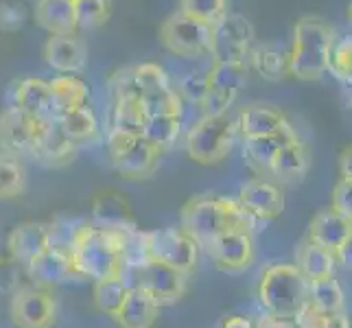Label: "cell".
<instances>
[{"label":"cell","instance_id":"cell-28","mask_svg":"<svg viewBox=\"0 0 352 328\" xmlns=\"http://www.w3.org/2000/svg\"><path fill=\"white\" fill-rule=\"evenodd\" d=\"M350 232H352V219L344 217L335 208H329V210H322L313 217L307 237L315 243H320V245L329 248L335 254L339 243H342Z\"/></svg>","mask_w":352,"mask_h":328},{"label":"cell","instance_id":"cell-7","mask_svg":"<svg viewBox=\"0 0 352 328\" xmlns=\"http://www.w3.org/2000/svg\"><path fill=\"white\" fill-rule=\"evenodd\" d=\"M131 274L133 285L129 287H140L144 294L155 300L157 307H168L175 305L186 294L188 287V276L182 274L173 267H168L155 259L144 256L140 263L129 265L125 270V276ZM123 276V281H125Z\"/></svg>","mask_w":352,"mask_h":328},{"label":"cell","instance_id":"cell-9","mask_svg":"<svg viewBox=\"0 0 352 328\" xmlns=\"http://www.w3.org/2000/svg\"><path fill=\"white\" fill-rule=\"evenodd\" d=\"M144 254L182 274H190L199 259V245L182 228H160L140 232Z\"/></svg>","mask_w":352,"mask_h":328},{"label":"cell","instance_id":"cell-1","mask_svg":"<svg viewBox=\"0 0 352 328\" xmlns=\"http://www.w3.org/2000/svg\"><path fill=\"white\" fill-rule=\"evenodd\" d=\"M138 230L123 232V230L101 228L92 221H81L68 252L77 274L81 278H92V281L114 276L123 278L127 270L129 243Z\"/></svg>","mask_w":352,"mask_h":328},{"label":"cell","instance_id":"cell-54","mask_svg":"<svg viewBox=\"0 0 352 328\" xmlns=\"http://www.w3.org/2000/svg\"><path fill=\"white\" fill-rule=\"evenodd\" d=\"M350 107H352V105H350Z\"/></svg>","mask_w":352,"mask_h":328},{"label":"cell","instance_id":"cell-11","mask_svg":"<svg viewBox=\"0 0 352 328\" xmlns=\"http://www.w3.org/2000/svg\"><path fill=\"white\" fill-rule=\"evenodd\" d=\"M254 40H256V33H254L252 22L239 14H228L217 24H212L208 53L212 55V62L250 64Z\"/></svg>","mask_w":352,"mask_h":328},{"label":"cell","instance_id":"cell-39","mask_svg":"<svg viewBox=\"0 0 352 328\" xmlns=\"http://www.w3.org/2000/svg\"><path fill=\"white\" fill-rule=\"evenodd\" d=\"M179 11L201 22L217 24L228 16V0H179Z\"/></svg>","mask_w":352,"mask_h":328},{"label":"cell","instance_id":"cell-40","mask_svg":"<svg viewBox=\"0 0 352 328\" xmlns=\"http://www.w3.org/2000/svg\"><path fill=\"white\" fill-rule=\"evenodd\" d=\"M175 90L182 96V101L201 105L204 96H206V90H208V70H204V72H190V75L182 77L175 83Z\"/></svg>","mask_w":352,"mask_h":328},{"label":"cell","instance_id":"cell-35","mask_svg":"<svg viewBox=\"0 0 352 328\" xmlns=\"http://www.w3.org/2000/svg\"><path fill=\"white\" fill-rule=\"evenodd\" d=\"M140 105L144 109V114L157 116V114H182L184 109V101L175 90V83H168L162 88H153L140 94Z\"/></svg>","mask_w":352,"mask_h":328},{"label":"cell","instance_id":"cell-52","mask_svg":"<svg viewBox=\"0 0 352 328\" xmlns=\"http://www.w3.org/2000/svg\"><path fill=\"white\" fill-rule=\"evenodd\" d=\"M346 83H348V86H350V88H352V79H348V81H346Z\"/></svg>","mask_w":352,"mask_h":328},{"label":"cell","instance_id":"cell-5","mask_svg":"<svg viewBox=\"0 0 352 328\" xmlns=\"http://www.w3.org/2000/svg\"><path fill=\"white\" fill-rule=\"evenodd\" d=\"M239 125L228 114L201 116L186 133V153L192 162L210 166L226 160L236 140Z\"/></svg>","mask_w":352,"mask_h":328},{"label":"cell","instance_id":"cell-45","mask_svg":"<svg viewBox=\"0 0 352 328\" xmlns=\"http://www.w3.org/2000/svg\"><path fill=\"white\" fill-rule=\"evenodd\" d=\"M294 320H296V326L298 328H322V322H324V313H320L318 309H315L311 302L307 300L305 305H302L296 315H294Z\"/></svg>","mask_w":352,"mask_h":328},{"label":"cell","instance_id":"cell-2","mask_svg":"<svg viewBox=\"0 0 352 328\" xmlns=\"http://www.w3.org/2000/svg\"><path fill=\"white\" fill-rule=\"evenodd\" d=\"M254 221H258V219H254L236 199L219 195L192 197L179 212V228L204 250L226 230H254Z\"/></svg>","mask_w":352,"mask_h":328},{"label":"cell","instance_id":"cell-32","mask_svg":"<svg viewBox=\"0 0 352 328\" xmlns=\"http://www.w3.org/2000/svg\"><path fill=\"white\" fill-rule=\"evenodd\" d=\"M179 133H182V114H157L144 120L140 136L149 144H153L157 151L164 153L177 142Z\"/></svg>","mask_w":352,"mask_h":328},{"label":"cell","instance_id":"cell-12","mask_svg":"<svg viewBox=\"0 0 352 328\" xmlns=\"http://www.w3.org/2000/svg\"><path fill=\"white\" fill-rule=\"evenodd\" d=\"M9 318L16 328H53L57 318L55 296L44 285H22L11 296Z\"/></svg>","mask_w":352,"mask_h":328},{"label":"cell","instance_id":"cell-22","mask_svg":"<svg viewBox=\"0 0 352 328\" xmlns=\"http://www.w3.org/2000/svg\"><path fill=\"white\" fill-rule=\"evenodd\" d=\"M9 256H14L20 265L27 267L33 259L51 248L48 243V223L42 221H24L18 223L7 237Z\"/></svg>","mask_w":352,"mask_h":328},{"label":"cell","instance_id":"cell-18","mask_svg":"<svg viewBox=\"0 0 352 328\" xmlns=\"http://www.w3.org/2000/svg\"><path fill=\"white\" fill-rule=\"evenodd\" d=\"M22 114L35 120H55L57 107L51 83L40 77H24L14 86V103Z\"/></svg>","mask_w":352,"mask_h":328},{"label":"cell","instance_id":"cell-33","mask_svg":"<svg viewBox=\"0 0 352 328\" xmlns=\"http://www.w3.org/2000/svg\"><path fill=\"white\" fill-rule=\"evenodd\" d=\"M147 114L140 105V99H112V114H110V127L107 131H125L140 136Z\"/></svg>","mask_w":352,"mask_h":328},{"label":"cell","instance_id":"cell-38","mask_svg":"<svg viewBox=\"0 0 352 328\" xmlns=\"http://www.w3.org/2000/svg\"><path fill=\"white\" fill-rule=\"evenodd\" d=\"M77 29H99L112 16V0H77Z\"/></svg>","mask_w":352,"mask_h":328},{"label":"cell","instance_id":"cell-23","mask_svg":"<svg viewBox=\"0 0 352 328\" xmlns=\"http://www.w3.org/2000/svg\"><path fill=\"white\" fill-rule=\"evenodd\" d=\"M236 125L243 138L270 136V133H278L291 127L285 112L267 103H252L248 107H243L236 118Z\"/></svg>","mask_w":352,"mask_h":328},{"label":"cell","instance_id":"cell-8","mask_svg":"<svg viewBox=\"0 0 352 328\" xmlns=\"http://www.w3.org/2000/svg\"><path fill=\"white\" fill-rule=\"evenodd\" d=\"M212 24L186 16L184 11H173L160 24L157 38L168 53L175 57H199L210 51Z\"/></svg>","mask_w":352,"mask_h":328},{"label":"cell","instance_id":"cell-36","mask_svg":"<svg viewBox=\"0 0 352 328\" xmlns=\"http://www.w3.org/2000/svg\"><path fill=\"white\" fill-rule=\"evenodd\" d=\"M127 291H129V285L118 276L103 278V281H94V305L101 313L114 318V315L118 313V309L123 307Z\"/></svg>","mask_w":352,"mask_h":328},{"label":"cell","instance_id":"cell-29","mask_svg":"<svg viewBox=\"0 0 352 328\" xmlns=\"http://www.w3.org/2000/svg\"><path fill=\"white\" fill-rule=\"evenodd\" d=\"M57 120H59V125H62V129L66 131V136L70 140H75L77 144L96 142L101 138V123H99V118H96L94 109L90 107V103L59 114Z\"/></svg>","mask_w":352,"mask_h":328},{"label":"cell","instance_id":"cell-51","mask_svg":"<svg viewBox=\"0 0 352 328\" xmlns=\"http://www.w3.org/2000/svg\"><path fill=\"white\" fill-rule=\"evenodd\" d=\"M348 18L352 20V0H350V5H348Z\"/></svg>","mask_w":352,"mask_h":328},{"label":"cell","instance_id":"cell-20","mask_svg":"<svg viewBox=\"0 0 352 328\" xmlns=\"http://www.w3.org/2000/svg\"><path fill=\"white\" fill-rule=\"evenodd\" d=\"M309 166H311L309 144L298 133H294L274 157V162L270 166V175L276 182H280V184H298V182L307 177Z\"/></svg>","mask_w":352,"mask_h":328},{"label":"cell","instance_id":"cell-3","mask_svg":"<svg viewBox=\"0 0 352 328\" xmlns=\"http://www.w3.org/2000/svg\"><path fill=\"white\" fill-rule=\"evenodd\" d=\"M335 33L322 18L305 16L294 27V40L287 51L289 75L300 81H318L329 72Z\"/></svg>","mask_w":352,"mask_h":328},{"label":"cell","instance_id":"cell-30","mask_svg":"<svg viewBox=\"0 0 352 328\" xmlns=\"http://www.w3.org/2000/svg\"><path fill=\"white\" fill-rule=\"evenodd\" d=\"M250 64L258 70V75L267 81H280L289 75V57L287 51L274 42L254 44Z\"/></svg>","mask_w":352,"mask_h":328},{"label":"cell","instance_id":"cell-26","mask_svg":"<svg viewBox=\"0 0 352 328\" xmlns=\"http://www.w3.org/2000/svg\"><path fill=\"white\" fill-rule=\"evenodd\" d=\"M160 307L140 287H129L123 307L118 309L114 320L120 328H151L157 322Z\"/></svg>","mask_w":352,"mask_h":328},{"label":"cell","instance_id":"cell-14","mask_svg":"<svg viewBox=\"0 0 352 328\" xmlns=\"http://www.w3.org/2000/svg\"><path fill=\"white\" fill-rule=\"evenodd\" d=\"M77 142L66 136L59 120H38L35 123V140H33V160L44 166L59 168L75 160Z\"/></svg>","mask_w":352,"mask_h":328},{"label":"cell","instance_id":"cell-53","mask_svg":"<svg viewBox=\"0 0 352 328\" xmlns=\"http://www.w3.org/2000/svg\"><path fill=\"white\" fill-rule=\"evenodd\" d=\"M72 3H77V0H72Z\"/></svg>","mask_w":352,"mask_h":328},{"label":"cell","instance_id":"cell-21","mask_svg":"<svg viewBox=\"0 0 352 328\" xmlns=\"http://www.w3.org/2000/svg\"><path fill=\"white\" fill-rule=\"evenodd\" d=\"M24 272L29 274L31 281H35L38 285H44V287L79 281L81 278L75 270V265H72L70 254L62 252V250H53V248L42 252L38 259H33L27 267H24Z\"/></svg>","mask_w":352,"mask_h":328},{"label":"cell","instance_id":"cell-13","mask_svg":"<svg viewBox=\"0 0 352 328\" xmlns=\"http://www.w3.org/2000/svg\"><path fill=\"white\" fill-rule=\"evenodd\" d=\"M208 256L217 265V270L228 274L245 272L254 263V237L252 230L232 228L217 237L208 248Z\"/></svg>","mask_w":352,"mask_h":328},{"label":"cell","instance_id":"cell-42","mask_svg":"<svg viewBox=\"0 0 352 328\" xmlns=\"http://www.w3.org/2000/svg\"><path fill=\"white\" fill-rule=\"evenodd\" d=\"M329 70L342 81L352 79V38L339 40V42L333 44L331 59H329Z\"/></svg>","mask_w":352,"mask_h":328},{"label":"cell","instance_id":"cell-34","mask_svg":"<svg viewBox=\"0 0 352 328\" xmlns=\"http://www.w3.org/2000/svg\"><path fill=\"white\" fill-rule=\"evenodd\" d=\"M27 188V168L22 157L0 151V199L20 197Z\"/></svg>","mask_w":352,"mask_h":328},{"label":"cell","instance_id":"cell-46","mask_svg":"<svg viewBox=\"0 0 352 328\" xmlns=\"http://www.w3.org/2000/svg\"><path fill=\"white\" fill-rule=\"evenodd\" d=\"M254 328H298L294 318H287V315H276L265 311V315H261L258 322L254 324Z\"/></svg>","mask_w":352,"mask_h":328},{"label":"cell","instance_id":"cell-6","mask_svg":"<svg viewBox=\"0 0 352 328\" xmlns=\"http://www.w3.org/2000/svg\"><path fill=\"white\" fill-rule=\"evenodd\" d=\"M107 153L118 175L125 179H147L160 164L162 151H157L142 136L125 131H107Z\"/></svg>","mask_w":352,"mask_h":328},{"label":"cell","instance_id":"cell-16","mask_svg":"<svg viewBox=\"0 0 352 328\" xmlns=\"http://www.w3.org/2000/svg\"><path fill=\"white\" fill-rule=\"evenodd\" d=\"M35 123L38 120L22 114L16 105L5 107L0 112V151L16 157H31Z\"/></svg>","mask_w":352,"mask_h":328},{"label":"cell","instance_id":"cell-4","mask_svg":"<svg viewBox=\"0 0 352 328\" xmlns=\"http://www.w3.org/2000/svg\"><path fill=\"white\" fill-rule=\"evenodd\" d=\"M309 281L291 263H272L265 267L258 283V300L265 311L294 318L309 300Z\"/></svg>","mask_w":352,"mask_h":328},{"label":"cell","instance_id":"cell-50","mask_svg":"<svg viewBox=\"0 0 352 328\" xmlns=\"http://www.w3.org/2000/svg\"><path fill=\"white\" fill-rule=\"evenodd\" d=\"M221 328H254L252 320L243 318V315H230V318L223 320Z\"/></svg>","mask_w":352,"mask_h":328},{"label":"cell","instance_id":"cell-49","mask_svg":"<svg viewBox=\"0 0 352 328\" xmlns=\"http://www.w3.org/2000/svg\"><path fill=\"white\" fill-rule=\"evenodd\" d=\"M339 173H342L344 179L352 182V147H346L339 155Z\"/></svg>","mask_w":352,"mask_h":328},{"label":"cell","instance_id":"cell-10","mask_svg":"<svg viewBox=\"0 0 352 328\" xmlns=\"http://www.w3.org/2000/svg\"><path fill=\"white\" fill-rule=\"evenodd\" d=\"M250 77V64L245 62H212L208 68V90L201 101L206 116H221L239 99Z\"/></svg>","mask_w":352,"mask_h":328},{"label":"cell","instance_id":"cell-15","mask_svg":"<svg viewBox=\"0 0 352 328\" xmlns=\"http://www.w3.org/2000/svg\"><path fill=\"white\" fill-rule=\"evenodd\" d=\"M254 219L258 221H270V219L280 217L285 210V193L283 188L265 177H254L241 186L239 199Z\"/></svg>","mask_w":352,"mask_h":328},{"label":"cell","instance_id":"cell-47","mask_svg":"<svg viewBox=\"0 0 352 328\" xmlns=\"http://www.w3.org/2000/svg\"><path fill=\"white\" fill-rule=\"evenodd\" d=\"M335 261L342 263L348 272H352V232L339 243V248L335 250Z\"/></svg>","mask_w":352,"mask_h":328},{"label":"cell","instance_id":"cell-37","mask_svg":"<svg viewBox=\"0 0 352 328\" xmlns=\"http://www.w3.org/2000/svg\"><path fill=\"white\" fill-rule=\"evenodd\" d=\"M309 302L320 313L329 315V313L344 311L346 296H344L342 285H339L335 281V276H333V278H326V281L309 285Z\"/></svg>","mask_w":352,"mask_h":328},{"label":"cell","instance_id":"cell-19","mask_svg":"<svg viewBox=\"0 0 352 328\" xmlns=\"http://www.w3.org/2000/svg\"><path fill=\"white\" fill-rule=\"evenodd\" d=\"M44 59L59 75H79L88 64V48L77 33L51 35L44 44Z\"/></svg>","mask_w":352,"mask_h":328},{"label":"cell","instance_id":"cell-17","mask_svg":"<svg viewBox=\"0 0 352 328\" xmlns=\"http://www.w3.org/2000/svg\"><path fill=\"white\" fill-rule=\"evenodd\" d=\"M92 210V223L110 230H123V232H131L138 230L136 215L129 199L116 188H105L99 190L90 201Z\"/></svg>","mask_w":352,"mask_h":328},{"label":"cell","instance_id":"cell-44","mask_svg":"<svg viewBox=\"0 0 352 328\" xmlns=\"http://www.w3.org/2000/svg\"><path fill=\"white\" fill-rule=\"evenodd\" d=\"M333 208L342 212L344 217L352 219V182L350 179H339L333 188Z\"/></svg>","mask_w":352,"mask_h":328},{"label":"cell","instance_id":"cell-31","mask_svg":"<svg viewBox=\"0 0 352 328\" xmlns=\"http://www.w3.org/2000/svg\"><path fill=\"white\" fill-rule=\"evenodd\" d=\"M53 90V99L57 107V116L70 112V109L90 103V88L88 83L77 75H59L48 81Z\"/></svg>","mask_w":352,"mask_h":328},{"label":"cell","instance_id":"cell-27","mask_svg":"<svg viewBox=\"0 0 352 328\" xmlns=\"http://www.w3.org/2000/svg\"><path fill=\"white\" fill-rule=\"evenodd\" d=\"M298 133L294 125L278 131L270 133V136H256V138H243V155H245L248 164L258 173H270V166L274 162V157L278 155L287 140Z\"/></svg>","mask_w":352,"mask_h":328},{"label":"cell","instance_id":"cell-41","mask_svg":"<svg viewBox=\"0 0 352 328\" xmlns=\"http://www.w3.org/2000/svg\"><path fill=\"white\" fill-rule=\"evenodd\" d=\"M24 285V265L14 256H0V296H14Z\"/></svg>","mask_w":352,"mask_h":328},{"label":"cell","instance_id":"cell-24","mask_svg":"<svg viewBox=\"0 0 352 328\" xmlns=\"http://www.w3.org/2000/svg\"><path fill=\"white\" fill-rule=\"evenodd\" d=\"M335 254L320 243L305 237L296 248V267L309 283H320L335 276Z\"/></svg>","mask_w":352,"mask_h":328},{"label":"cell","instance_id":"cell-43","mask_svg":"<svg viewBox=\"0 0 352 328\" xmlns=\"http://www.w3.org/2000/svg\"><path fill=\"white\" fill-rule=\"evenodd\" d=\"M24 22H27V11L20 3H14V0L0 3V29L14 33L24 27Z\"/></svg>","mask_w":352,"mask_h":328},{"label":"cell","instance_id":"cell-48","mask_svg":"<svg viewBox=\"0 0 352 328\" xmlns=\"http://www.w3.org/2000/svg\"><path fill=\"white\" fill-rule=\"evenodd\" d=\"M322 328H350V318L346 311H337V313H329L324 315Z\"/></svg>","mask_w":352,"mask_h":328},{"label":"cell","instance_id":"cell-25","mask_svg":"<svg viewBox=\"0 0 352 328\" xmlns=\"http://www.w3.org/2000/svg\"><path fill=\"white\" fill-rule=\"evenodd\" d=\"M33 18L51 35L77 33V7L72 0H38Z\"/></svg>","mask_w":352,"mask_h":328}]
</instances>
